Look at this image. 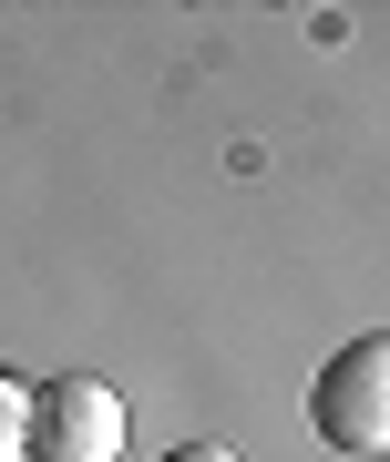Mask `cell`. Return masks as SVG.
I'll return each instance as SVG.
<instances>
[{
	"mask_svg": "<svg viewBox=\"0 0 390 462\" xmlns=\"http://www.w3.org/2000/svg\"><path fill=\"white\" fill-rule=\"evenodd\" d=\"M21 462H124V401H114V380H82V370L42 380Z\"/></svg>",
	"mask_w": 390,
	"mask_h": 462,
	"instance_id": "6da1fadb",
	"label": "cell"
},
{
	"mask_svg": "<svg viewBox=\"0 0 390 462\" xmlns=\"http://www.w3.org/2000/svg\"><path fill=\"white\" fill-rule=\"evenodd\" d=\"M309 421H319V442H339V452H380L390 442V339H349L339 360L319 370V391H309Z\"/></svg>",
	"mask_w": 390,
	"mask_h": 462,
	"instance_id": "7a4b0ae2",
	"label": "cell"
},
{
	"mask_svg": "<svg viewBox=\"0 0 390 462\" xmlns=\"http://www.w3.org/2000/svg\"><path fill=\"white\" fill-rule=\"evenodd\" d=\"M21 442H32V391L0 370V462H21Z\"/></svg>",
	"mask_w": 390,
	"mask_h": 462,
	"instance_id": "3957f363",
	"label": "cell"
},
{
	"mask_svg": "<svg viewBox=\"0 0 390 462\" xmlns=\"http://www.w3.org/2000/svg\"><path fill=\"white\" fill-rule=\"evenodd\" d=\"M164 462H237V452H227V442H175Z\"/></svg>",
	"mask_w": 390,
	"mask_h": 462,
	"instance_id": "277c9868",
	"label": "cell"
}]
</instances>
